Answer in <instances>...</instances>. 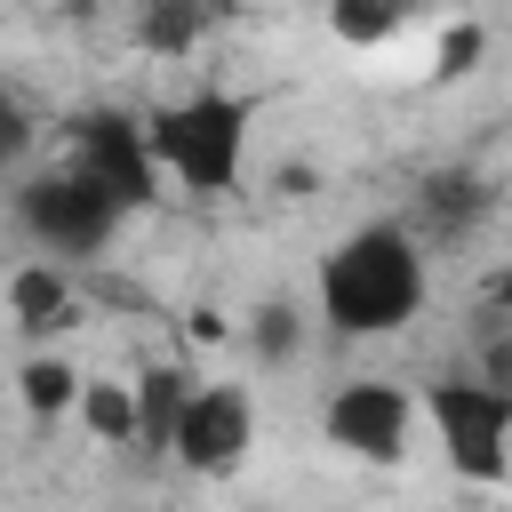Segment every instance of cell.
Segmentation results:
<instances>
[{
  "instance_id": "10",
  "label": "cell",
  "mask_w": 512,
  "mask_h": 512,
  "mask_svg": "<svg viewBox=\"0 0 512 512\" xmlns=\"http://www.w3.org/2000/svg\"><path fill=\"white\" fill-rule=\"evenodd\" d=\"M72 416H80V432L96 448H136V392H128V376H80Z\"/></svg>"
},
{
  "instance_id": "9",
  "label": "cell",
  "mask_w": 512,
  "mask_h": 512,
  "mask_svg": "<svg viewBox=\"0 0 512 512\" xmlns=\"http://www.w3.org/2000/svg\"><path fill=\"white\" fill-rule=\"evenodd\" d=\"M128 392H136V448L168 456L176 408H184V392H192V368H176V360H144V368L128 376Z\"/></svg>"
},
{
  "instance_id": "14",
  "label": "cell",
  "mask_w": 512,
  "mask_h": 512,
  "mask_svg": "<svg viewBox=\"0 0 512 512\" xmlns=\"http://www.w3.org/2000/svg\"><path fill=\"white\" fill-rule=\"evenodd\" d=\"M296 344H304V312H296V304H256L248 352H256L264 368H280V360H296Z\"/></svg>"
},
{
  "instance_id": "12",
  "label": "cell",
  "mask_w": 512,
  "mask_h": 512,
  "mask_svg": "<svg viewBox=\"0 0 512 512\" xmlns=\"http://www.w3.org/2000/svg\"><path fill=\"white\" fill-rule=\"evenodd\" d=\"M80 360H64V352H32L24 368H16V400L40 416V424H56V416H72V392H80Z\"/></svg>"
},
{
  "instance_id": "5",
  "label": "cell",
  "mask_w": 512,
  "mask_h": 512,
  "mask_svg": "<svg viewBox=\"0 0 512 512\" xmlns=\"http://www.w3.org/2000/svg\"><path fill=\"white\" fill-rule=\"evenodd\" d=\"M320 432L352 464H400L408 456V432H416V392L392 384V376H344L320 400Z\"/></svg>"
},
{
  "instance_id": "2",
  "label": "cell",
  "mask_w": 512,
  "mask_h": 512,
  "mask_svg": "<svg viewBox=\"0 0 512 512\" xmlns=\"http://www.w3.org/2000/svg\"><path fill=\"white\" fill-rule=\"evenodd\" d=\"M248 128H256V96L240 88H192L176 104H160L144 120V144L160 160V184L184 192H232L248 168Z\"/></svg>"
},
{
  "instance_id": "13",
  "label": "cell",
  "mask_w": 512,
  "mask_h": 512,
  "mask_svg": "<svg viewBox=\"0 0 512 512\" xmlns=\"http://www.w3.org/2000/svg\"><path fill=\"white\" fill-rule=\"evenodd\" d=\"M408 16H416V0H328V32L344 48H392L408 32Z\"/></svg>"
},
{
  "instance_id": "1",
  "label": "cell",
  "mask_w": 512,
  "mask_h": 512,
  "mask_svg": "<svg viewBox=\"0 0 512 512\" xmlns=\"http://www.w3.org/2000/svg\"><path fill=\"white\" fill-rule=\"evenodd\" d=\"M424 240L400 224V216H376L360 232H344L328 256H320V328L344 336V344H368V336H400L416 312H424Z\"/></svg>"
},
{
  "instance_id": "8",
  "label": "cell",
  "mask_w": 512,
  "mask_h": 512,
  "mask_svg": "<svg viewBox=\"0 0 512 512\" xmlns=\"http://www.w3.org/2000/svg\"><path fill=\"white\" fill-rule=\"evenodd\" d=\"M8 312H16V328H24V336H64V328L80 320L72 264H56V256L16 264V272H8Z\"/></svg>"
},
{
  "instance_id": "6",
  "label": "cell",
  "mask_w": 512,
  "mask_h": 512,
  "mask_svg": "<svg viewBox=\"0 0 512 512\" xmlns=\"http://www.w3.org/2000/svg\"><path fill=\"white\" fill-rule=\"evenodd\" d=\"M248 448H256V400H248L240 384H200V376H192V392H184V408H176V432H168V456H176L184 472L224 480Z\"/></svg>"
},
{
  "instance_id": "3",
  "label": "cell",
  "mask_w": 512,
  "mask_h": 512,
  "mask_svg": "<svg viewBox=\"0 0 512 512\" xmlns=\"http://www.w3.org/2000/svg\"><path fill=\"white\" fill-rule=\"evenodd\" d=\"M16 224H24V240L40 248V256H56V264H96L104 248H112V232L128 224V208L80 168V160H64V168H40L24 192H16Z\"/></svg>"
},
{
  "instance_id": "15",
  "label": "cell",
  "mask_w": 512,
  "mask_h": 512,
  "mask_svg": "<svg viewBox=\"0 0 512 512\" xmlns=\"http://www.w3.org/2000/svg\"><path fill=\"white\" fill-rule=\"evenodd\" d=\"M480 56H488V32H480V24H448L440 48H432V72H440V80H472Z\"/></svg>"
},
{
  "instance_id": "16",
  "label": "cell",
  "mask_w": 512,
  "mask_h": 512,
  "mask_svg": "<svg viewBox=\"0 0 512 512\" xmlns=\"http://www.w3.org/2000/svg\"><path fill=\"white\" fill-rule=\"evenodd\" d=\"M32 136H40V120H32V104L0 80V168H16L24 152H32Z\"/></svg>"
},
{
  "instance_id": "11",
  "label": "cell",
  "mask_w": 512,
  "mask_h": 512,
  "mask_svg": "<svg viewBox=\"0 0 512 512\" xmlns=\"http://www.w3.org/2000/svg\"><path fill=\"white\" fill-rule=\"evenodd\" d=\"M208 24H216V0H144L136 8V40L152 56H192L208 40Z\"/></svg>"
},
{
  "instance_id": "7",
  "label": "cell",
  "mask_w": 512,
  "mask_h": 512,
  "mask_svg": "<svg viewBox=\"0 0 512 512\" xmlns=\"http://www.w3.org/2000/svg\"><path fill=\"white\" fill-rule=\"evenodd\" d=\"M72 128V160L136 216V208H152L160 200V160H152V144H144V120H128V112H80V120H64Z\"/></svg>"
},
{
  "instance_id": "4",
  "label": "cell",
  "mask_w": 512,
  "mask_h": 512,
  "mask_svg": "<svg viewBox=\"0 0 512 512\" xmlns=\"http://www.w3.org/2000/svg\"><path fill=\"white\" fill-rule=\"evenodd\" d=\"M416 408L432 416L448 472H464V480H480V488H504V480H512V384L440 376Z\"/></svg>"
}]
</instances>
